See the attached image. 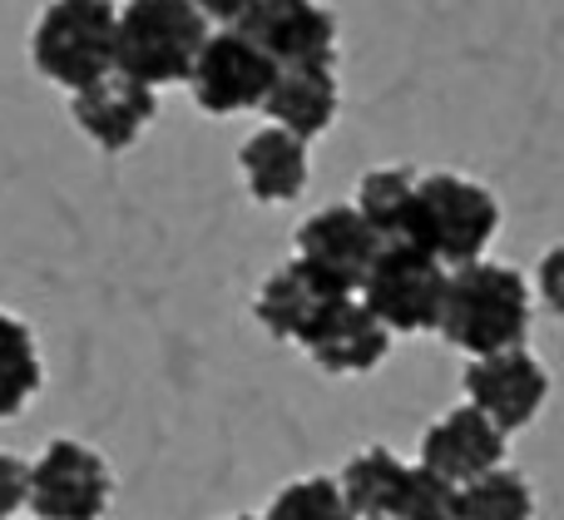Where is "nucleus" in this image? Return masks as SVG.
Instances as JSON below:
<instances>
[{
	"mask_svg": "<svg viewBox=\"0 0 564 520\" xmlns=\"http://www.w3.org/2000/svg\"><path fill=\"white\" fill-rule=\"evenodd\" d=\"M535 288H540V303L550 307V313L564 323V243L550 248L545 258H540V273H535Z\"/></svg>",
	"mask_w": 564,
	"mask_h": 520,
	"instance_id": "b1692460",
	"label": "nucleus"
},
{
	"mask_svg": "<svg viewBox=\"0 0 564 520\" xmlns=\"http://www.w3.org/2000/svg\"><path fill=\"white\" fill-rule=\"evenodd\" d=\"M416 204V174L411 169H371L357 184V214L371 224L381 243H401Z\"/></svg>",
	"mask_w": 564,
	"mask_h": 520,
	"instance_id": "a211bd4d",
	"label": "nucleus"
},
{
	"mask_svg": "<svg viewBox=\"0 0 564 520\" xmlns=\"http://www.w3.org/2000/svg\"><path fill=\"white\" fill-rule=\"evenodd\" d=\"M20 506H30V466L0 452V520H15Z\"/></svg>",
	"mask_w": 564,
	"mask_h": 520,
	"instance_id": "5701e85b",
	"label": "nucleus"
},
{
	"mask_svg": "<svg viewBox=\"0 0 564 520\" xmlns=\"http://www.w3.org/2000/svg\"><path fill=\"white\" fill-rule=\"evenodd\" d=\"M30 59L59 89H89L119 69L115 0H50L30 35Z\"/></svg>",
	"mask_w": 564,
	"mask_h": 520,
	"instance_id": "f03ea898",
	"label": "nucleus"
},
{
	"mask_svg": "<svg viewBox=\"0 0 564 520\" xmlns=\"http://www.w3.org/2000/svg\"><path fill=\"white\" fill-rule=\"evenodd\" d=\"M234 520H258V516H234Z\"/></svg>",
	"mask_w": 564,
	"mask_h": 520,
	"instance_id": "a878e982",
	"label": "nucleus"
},
{
	"mask_svg": "<svg viewBox=\"0 0 564 520\" xmlns=\"http://www.w3.org/2000/svg\"><path fill=\"white\" fill-rule=\"evenodd\" d=\"M446 288H451L446 263H436L431 253H421L411 243H381L357 297L377 313V323L387 333H436Z\"/></svg>",
	"mask_w": 564,
	"mask_h": 520,
	"instance_id": "39448f33",
	"label": "nucleus"
},
{
	"mask_svg": "<svg viewBox=\"0 0 564 520\" xmlns=\"http://www.w3.org/2000/svg\"><path fill=\"white\" fill-rule=\"evenodd\" d=\"M421 466L436 472L451 486H470L480 476L506 466V432L476 407H451L441 422L426 426L421 436Z\"/></svg>",
	"mask_w": 564,
	"mask_h": 520,
	"instance_id": "9d476101",
	"label": "nucleus"
},
{
	"mask_svg": "<svg viewBox=\"0 0 564 520\" xmlns=\"http://www.w3.org/2000/svg\"><path fill=\"white\" fill-rule=\"evenodd\" d=\"M381 253V238L371 234V224L357 214V204H332L317 208L307 224L297 228V258L312 268H322L327 278H337L341 288L361 293L371 263Z\"/></svg>",
	"mask_w": 564,
	"mask_h": 520,
	"instance_id": "f8f14e48",
	"label": "nucleus"
},
{
	"mask_svg": "<svg viewBox=\"0 0 564 520\" xmlns=\"http://www.w3.org/2000/svg\"><path fill=\"white\" fill-rule=\"evenodd\" d=\"M441 337L470 357H496L525 347L530 333V283L510 263H466L451 273Z\"/></svg>",
	"mask_w": 564,
	"mask_h": 520,
	"instance_id": "f257e3e1",
	"label": "nucleus"
},
{
	"mask_svg": "<svg viewBox=\"0 0 564 520\" xmlns=\"http://www.w3.org/2000/svg\"><path fill=\"white\" fill-rule=\"evenodd\" d=\"M302 347H307V357L322 372L357 377V372H371V367L391 353V333L377 323V313H371L361 297H341V303L312 327V337Z\"/></svg>",
	"mask_w": 564,
	"mask_h": 520,
	"instance_id": "4468645a",
	"label": "nucleus"
},
{
	"mask_svg": "<svg viewBox=\"0 0 564 520\" xmlns=\"http://www.w3.org/2000/svg\"><path fill=\"white\" fill-rule=\"evenodd\" d=\"M460 520H535V496H530L525 476L500 466V472L460 486Z\"/></svg>",
	"mask_w": 564,
	"mask_h": 520,
	"instance_id": "aec40b11",
	"label": "nucleus"
},
{
	"mask_svg": "<svg viewBox=\"0 0 564 520\" xmlns=\"http://www.w3.org/2000/svg\"><path fill=\"white\" fill-rule=\"evenodd\" d=\"M69 109H75V124L85 129L105 154H124V149L134 144L149 124H154L159 95L149 85H139V79H129V75H119L115 69L109 79L79 89Z\"/></svg>",
	"mask_w": 564,
	"mask_h": 520,
	"instance_id": "ddd939ff",
	"label": "nucleus"
},
{
	"mask_svg": "<svg viewBox=\"0 0 564 520\" xmlns=\"http://www.w3.org/2000/svg\"><path fill=\"white\" fill-rule=\"evenodd\" d=\"M238 169L243 184L258 204H288L307 188V139L288 134V129H258L238 149Z\"/></svg>",
	"mask_w": 564,
	"mask_h": 520,
	"instance_id": "2eb2a0df",
	"label": "nucleus"
},
{
	"mask_svg": "<svg viewBox=\"0 0 564 520\" xmlns=\"http://www.w3.org/2000/svg\"><path fill=\"white\" fill-rule=\"evenodd\" d=\"M194 6L204 10V20H208V25H214V20H218V25H228V30H234L238 20H243L248 10H253V0H194Z\"/></svg>",
	"mask_w": 564,
	"mask_h": 520,
	"instance_id": "393cba45",
	"label": "nucleus"
},
{
	"mask_svg": "<svg viewBox=\"0 0 564 520\" xmlns=\"http://www.w3.org/2000/svg\"><path fill=\"white\" fill-rule=\"evenodd\" d=\"M188 85H194L204 115H243V109L268 105L278 85V65L243 30H218V35H208Z\"/></svg>",
	"mask_w": 564,
	"mask_h": 520,
	"instance_id": "0eeeda50",
	"label": "nucleus"
},
{
	"mask_svg": "<svg viewBox=\"0 0 564 520\" xmlns=\"http://www.w3.org/2000/svg\"><path fill=\"white\" fill-rule=\"evenodd\" d=\"M406 472L411 466L401 462L391 446H367V452H357L347 466H341L337 486H341V496H347V506L357 520H391Z\"/></svg>",
	"mask_w": 564,
	"mask_h": 520,
	"instance_id": "f3484780",
	"label": "nucleus"
},
{
	"mask_svg": "<svg viewBox=\"0 0 564 520\" xmlns=\"http://www.w3.org/2000/svg\"><path fill=\"white\" fill-rule=\"evenodd\" d=\"M466 397L476 412H486L500 432H520L540 416L550 397V372L535 353L516 347V353H496V357H476L466 367Z\"/></svg>",
	"mask_w": 564,
	"mask_h": 520,
	"instance_id": "1a4fd4ad",
	"label": "nucleus"
},
{
	"mask_svg": "<svg viewBox=\"0 0 564 520\" xmlns=\"http://www.w3.org/2000/svg\"><path fill=\"white\" fill-rule=\"evenodd\" d=\"M341 297H357V293L341 288L337 278H327L322 268L292 258V263H282L278 273L258 288L253 313H258V323L278 337V343H297L302 347L312 337V327H317L322 317L341 303Z\"/></svg>",
	"mask_w": 564,
	"mask_h": 520,
	"instance_id": "9b49d317",
	"label": "nucleus"
},
{
	"mask_svg": "<svg viewBox=\"0 0 564 520\" xmlns=\"http://www.w3.org/2000/svg\"><path fill=\"white\" fill-rule=\"evenodd\" d=\"M40 353H35V337L20 317L0 313V422L15 412H25L30 397L40 392Z\"/></svg>",
	"mask_w": 564,
	"mask_h": 520,
	"instance_id": "6ab92c4d",
	"label": "nucleus"
},
{
	"mask_svg": "<svg viewBox=\"0 0 564 520\" xmlns=\"http://www.w3.org/2000/svg\"><path fill=\"white\" fill-rule=\"evenodd\" d=\"M263 520H357L332 476H302V481L282 486L268 506Z\"/></svg>",
	"mask_w": 564,
	"mask_h": 520,
	"instance_id": "412c9836",
	"label": "nucleus"
},
{
	"mask_svg": "<svg viewBox=\"0 0 564 520\" xmlns=\"http://www.w3.org/2000/svg\"><path fill=\"white\" fill-rule=\"evenodd\" d=\"M391 520H460V486L441 481L436 472H426V466L416 462L406 472V481H401Z\"/></svg>",
	"mask_w": 564,
	"mask_h": 520,
	"instance_id": "4be33fe9",
	"label": "nucleus"
},
{
	"mask_svg": "<svg viewBox=\"0 0 564 520\" xmlns=\"http://www.w3.org/2000/svg\"><path fill=\"white\" fill-rule=\"evenodd\" d=\"M268 119L297 139H317L337 119V69L332 65H292L278 69V85L268 95Z\"/></svg>",
	"mask_w": 564,
	"mask_h": 520,
	"instance_id": "dca6fc26",
	"label": "nucleus"
},
{
	"mask_svg": "<svg viewBox=\"0 0 564 520\" xmlns=\"http://www.w3.org/2000/svg\"><path fill=\"white\" fill-rule=\"evenodd\" d=\"M109 466L99 452H89L85 442H50L40 452V462L30 466V511L40 520H99L109 511Z\"/></svg>",
	"mask_w": 564,
	"mask_h": 520,
	"instance_id": "423d86ee",
	"label": "nucleus"
},
{
	"mask_svg": "<svg viewBox=\"0 0 564 520\" xmlns=\"http://www.w3.org/2000/svg\"><path fill=\"white\" fill-rule=\"evenodd\" d=\"M208 20L194 0H129L119 6V75L139 85H178L208 45Z\"/></svg>",
	"mask_w": 564,
	"mask_h": 520,
	"instance_id": "20e7f679",
	"label": "nucleus"
},
{
	"mask_svg": "<svg viewBox=\"0 0 564 520\" xmlns=\"http://www.w3.org/2000/svg\"><path fill=\"white\" fill-rule=\"evenodd\" d=\"M234 30H243L278 69L332 65L337 55V20L322 0H253V10Z\"/></svg>",
	"mask_w": 564,
	"mask_h": 520,
	"instance_id": "6e6552de",
	"label": "nucleus"
},
{
	"mask_svg": "<svg viewBox=\"0 0 564 520\" xmlns=\"http://www.w3.org/2000/svg\"><path fill=\"white\" fill-rule=\"evenodd\" d=\"M500 234V204L486 184L466 174H426L416 178V204L401 243L431 253L451 273L466 263H480L490 238Z\"/></svg>",
	"mask_w": 564,
	"mask_h": 520,
	"instance_id": "7ed1b4c3",
	"label": "nucleus"
}]
</instances>
